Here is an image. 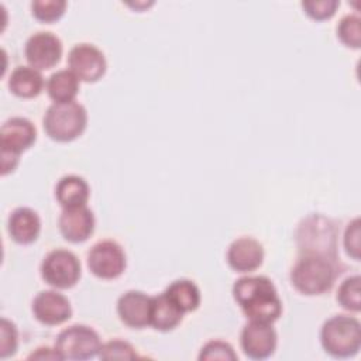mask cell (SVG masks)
<instances>
[{
	"label": "cell",
	"mask_w": 361,
	"mask_h": 361,
	"mask_svg": "<svg viewBox=\"0 0 361 361\" xmlns=\"http://www.w3.org/2000/svg\"><path fill=\"white\" fill-rule=\"evenodd\" d=\"M233 295L250 320L272 323L282 312L276 289L267 276L240 278L233 286Z\"/></svg>",
	"instance_id": "cell-1"
},
{
	"label": "cell",
	"mask_w": 361,
	"mask_h": 361,
	"mask_svg": "<svg viewBox=\"0 0 361 361\" xmlns=\"http://www.w3.org/2000/svg\"><path fill=\"white\" fill-rule=\"evenodd\" d=\"M183 312L165 295H158L151 298V312L149 324L161 331H168L175 329L182 320Z\"/></svg>",
	"instance_id": "cell-17"
},
{
	"label": "cell",
	"mask_w": 361,
	"mask_h": 361,
	"mask_svg": "<svg viewBox=\"0 0 361 361\" xmlns=\"http://www.w3.org/2000/svg\"><path fill=\"white\" fill-rule=\"evenodd\" d=\"M1 330V340H0V357L7 358L13 355L17 351V343H18V334L17 329L13 322L7 320L6 317L1 319L0 324Z\"/></svg>",
	"instance_id": "cell-27"
},
{
	"label": "cell",
	"mask_w": 361,
	"mask_h": 361,
	"mask_svg": "<svg viewBox=\"0 0 361 361\" xmlns=\"http://www.w3.org/2000/svg\"><path fill=\"white\" fill-rule=\"evenodd\" d=\"M59 230L68 241L82 243L94 230V216L86 206L66 207L59 217Z\"/></svg>",
	"instance_id": "cell-13"
},
{
	"label": "cell",
	"mask_w": 361,
	"mask_h": 361,
	"mask_svg": "<svg viewBox=\"0 0 361 361\" xmlns=\"http://www.w3.org/2000/svg\"><path fill=\"white\" fill-rule=\"evenodd\" d=\"M41 230L38 214L30 207H18L8 217V233L20 244H30L37 240Z\"/></svg>",
	"instance_id": "cell-16"
},
{
	"label": "cell",
	"mask_w": 361,
	"mask_h": 361,
	"mask_svg": "<svg viewBox=\"0 0 361 361\" xmlns=\"http://www.w3.org/2000/svg\"><path fill=\"white\" fill-rule=\"evenodd\" d=\"M87 267L96 276L113 279L126 269V254L116 241H99L87 252Z\"/></svg>",
	"instance_id": "cell-8"
},
{
	"label": "cell",
	"mask_w": 361,
	"mask_h": 361,
	"mask_svg": "<svg viewBox=\"0 0 361 361\" xmlns=\"http://www.w3.org/2000/svg\"><path fill=\"white\" fill-rule=\"evenodd\" d=\"M241 347L244 354L252 360L271 357L276 347V333L272 323L250 320L241 331Z\"/></svg>",
	"instance_id": "cell-11"
},
{
	"label": "cell",
	"mask_w": 361,
	"mask_h": 361,
	"mask_svg": "<svg viewBox=\"0 0 361 361\" xmlns=\"http://www.w3.org/2000/svg\"><path fill=\"white\" fill-rule=\"evenodd\" d=\"M28 360H63L62 355L52 348L48 347H39L32 354L28 355Z\"/></svg>",
	"instance_id": "cell-30"
},
{
	"label": "cell",
	"mask_w": 361,
	"mask_h": 361,
	"mask_svg": "<svg viewBox=\"0 0 361 361\" xmlns=\"http://www.w3.org/2000/svg\"><path fill=\"white\" fill-rule=\"evenodd\" d=\"M87 113L78 102L54 103L44 116V130L55 141L66 142L78 138L86 128Z\"/></svg>",
	"instance_id": "cell-4"
},
{
	"label": "cell",
	"mask_w": 361,
	"mask_h": 361,
	"mask_svg": "<svg viewBox=\"0 0 361 361\" xmlns=\"http://www.w3.org/2000/svg\"><path fill=\"white\" fill-rule=\"evenodd\" d=\"M264 259L262 245L251 237L234 240L227 251L228 265L237 272H250L257 269Z\"/></svg>",
	"instance_id": "cell-15"
},
{
	"label": "cell",
	"mask_w": 361,
	"mask_h": 361,
	"mask_svg": "<svg viewBox=\"0 0 361 361\" xmlns=\"http://www.w3.org/2000/svg\"><path fill=\"white\" fill-rule=\"evenodd\" d=\"M37 131L34 124L23 117H13L7 120L0 130V145H1V173L11 172L17 162L21 151L27 149L34 144Z\"/></svg>",
	"instance_id": "cell-5"
},
{
	"label": "cell",
	"mask_w": 361,
	"mask_h": 361,
	"mask_svg": "<svg viewBox=\"0 0 361 361\" xmlns=\"http://www.w3.org/2000/svg\"><path fill=\"white\" fill-rule=\"evenodd\" d=\"M199 360H237L233 347L221 340H212L203 345Z\"/></svg>",
	"instance_id": "cell-26"
},
{
	"label": "cell",
	"mask_w": 361,
	"mask_h": 361,
	"mask_svg": "<svg viewBox=\"0 0 361 361\" xmlns=\"http://www.w3.org/2000/svg\"><path fill=\"white\" fill-rule=\"evenodd\" d=\"M69 69L83 82H96L106 72L103 52L92 44H76L68 55Z\"/></svg>",
	"instance_id": "cell-9"
},
{
	"label": "cell",
	"mask_w": 361,
	"mask_h": 361,
	"mask_svg": "<svg viewBox=\"0 0 361 361\" xmlns=\"http://www.w3.org/2000/svg\"><path fill=\"white\" fill-rule=\"evenodd\" d=\"M183 313L197 309L200 303V290L189 279L173 281L164 292Z\"/></svg>",
	"instance_id": "cell-21"
},
{
	"label": "cell",
	"mask_w": 361,
	"mask_h": 361,
	"mask_svg": "<svg viewBox=\"0 0 361 361\" xmlns=\"http://www.w3.org/2000/svg\"><path fill=\"white\" fill-rule=\"evenodd\" d=\"M55 196L63 209L86 206L89 199V186L86 180L78 175H66L56 183Z\"/></svg>",
	"instance_id": "cell-18"
},
{
	"label": "cell",
	"mask_w": 361,
	"mask_h": 361,
	"mask_svg": "<svg viewBox=\"0 0 361 361\" xmlns=\"http://www.w3.org/2000/svg\"><path fill=\"white\" fill-rule=\"evenodd\" d=\"M44 86V78L38 69L32 66H17L8 79L10 90L20 97L38 96Z\"/></svg>",
	"instance_id": "cell-19"
},
{
	"label": "cell",
	"mask_w": 361,
	"mask_h": 361,
	"mask_svg": "<svg viewBox=\"0 0 361 361\" xmlns=\"http://www.w3.org/2000/svg\"><path fill=\"white\" fill-rule=\"evenodd\" d=\"M32 313L38 322L55 326L66 322L71 314V303L66 296L56 290H42L32 300Z\"/></svg>",
	"instance_id": "cell-12"
},
{
	"label": "cell",
	"mask_w": 361,
	"mask_h": 361,
	"mask_svg": "<svg viewBox=\"0 0 361 361\" xmlns=\"http://www.w3.org/2000/svg\"><path fill=\"white\" fill-rule=\"evenodd\" d=\"M338 303L351 312H360L361 309V293H360V276H348L343 281L337 292Z\"/></svg>",
	"instance_id": "cell-22"
},
{
	"label": "cell",
	"mask_w": 361,
	"mask_h": 361,
	"mask_svg": "<svg viewBox=\"0 0 361 361\" xmlns=\"http://www.w3.org/2000/svg\"><path fill=\"white\" fill-rule=\"evenodd\" d=\"M66 8V1L63 0H34L31 3V10L35 18L51 23L58 20Z\"/></svg>",
	"instance_id": "cell-24"
},
{
	"label": "cell",
	"mask_w": 361,
	"mask_h": 361,
	"mask_svg": "<svg viewBox=\"0 0 361 361\" xmlns=\"http://www.w3.org/2000/svg\"><path fill=\"white\" fill-rule=\"evenodd\" d=\"M102 343L99 334L89 326L73 324L63 329L55 341L63 360H89L99 355Z\"/></svg>",
	"instance_id": "cell-6"
},
{
	"label": "cell",
	"mask_w": 361,
	"mask_h": 361,
	"mask_svg": "<svg viewBox=\"0 0 361 361\" xmlns=\"http://www.w3.org/2000/svg\"><path fill=\"white\" fill-rule=\"evenodd\" d=\"M99 357L102 360H134L137 353L134 347L123 340H110L102 344Z\"/></svg>",
	"instance_id": "cell-25"
},
{
	"label": "cell",
	"mask_w": 361,
	"mask_h": 361,
	"mask_svg": "<svg viewBox=\"0 0 361 361\" xmlns=\"http://www.w3.org/2000/svg\"><path fill=\"white\" fill-rule=\"evenodd\" d=\"M151 296L140 290H128L118 298L117 313L124 324L141 329L149 324Z\"/></svg>",
	"instance_id": "cell-14"
},
{
	"label": "cell",
	"mask_w": 361,
	"mask_h": 361,
	"mask_svg": "<svg viewBox=\"0 0 361 361\" xmlns=\"http://www.w3.org/2000/svg\"><path fill=\"white\" fill-rule=\"evenodd\" d=\"M320 341L324 351L334 358L354 357L361 347V324L351 316H333L324 322Z\"/></svg>",
	"instance_id": "cell-2"
},
{
	"label": "cell",
	"mask_w": 361,
	"mask_h": 361,
	"mask_svg": "<svg viewBox=\"0 0 361 361\" xmlns=\"http://www.w3.org/2000/svg\"><path fill=\"white\" fill-rule=\"evenodd\" d=\"M47 90L55 103L73 102L79 92V79L71 69L56 71L49 76Z\"/></svg>",
	"instance_id": "cell-20"
},
{
	"label": "cell",
	"mask_w": 361,
	"mask_h": 361,
	"mask_svg": "<svg viewBox=\"0 0 361 361\" xmlns=\"http://www.w3.org/2000/svg\"><path fill=\"white\" fill-rule=\"evenodd\" d=\"M41 275L48 285L66 289L79 281L80 262L73 252L56 248L45 255L41 264Z\"/></svg>",
	"instance_id": "cell-7"
},
{
	"label": "cell",
	"mask_w": 361,
	"mask_h": 361,
	"mask_svg": "<svg viewBox=\"0 0 361 361\" xmlns=\"http://www.w3.org/2000/svg\"><path fill=\"white\" fill-rule=\"evenodd\" d=\"M337 35L341 42L351 48L361 45V20L355 14L344 16L337 25Z\"/></svg>",
	"instance_id": "cell-23"
},
{
	"label": "cell",
	"mask_w": 361,
	"mask_h": 361,
	"mask_svg": "<svg viewBox=\"0 0 361 361\" xmlns=\"http://www.w3.org/2000/svg\"><path fill=\"white\" fill-rule=\"evenodd\" d=\"M344 247L348 255L354 259L360 258V219H354L345 230Z\"/></svg>",
	"instance_id": "cell-29"
},
{
	"label": "cell",
	"mask_w": 361,
	"mask_h": 361,
	"mask_svg": "<svg viewBox=\"0 0 361 361\" xmlns=\"http://www.w3.org/2000/svg\"><path fill=\"white\" fill-rule=\"evenodd\" d=\"M290 281L296 290L303 295H320L331 288L334 269L324 255L306 254L292 268Z\"/></svg>",
	"instance_id": "cell-3"
},
{
	"label": "cell",
	"mask_w": 361,
	"mask_h": 361,
	"mask_svg": "<svg viewBox=\"0 0 361 361\" xmlns=\"http://www.w3.org/2000/svg\"><path fill=\"white\" fill-rule=\"evenodd\" d=\"M302 7L306 14L314 20L330 18L338 7L337 0H306L302 1Z\"/></svg>",
	"instance_id": "cell-28"
},
{
	"label": "cell",
	"mask_w": 361,
	"mask_h": 361,
	"mask_svg": "<svg viewBox=\"0 0 361 361\" xmlns=\"http://www.w3.org/2000/svg\"><path fill=\"white\" fill-rule=\"evenodd\" d=\"M62 55L61 39L49 31H38L25 42V58L30 66L42 71L55 66Z\"/></svg>",
	"instance_id": "cell-10"
}]
</instances>
